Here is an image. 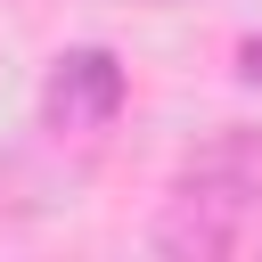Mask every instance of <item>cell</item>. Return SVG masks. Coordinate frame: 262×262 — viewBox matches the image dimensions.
<instances>
[{"label":"cell","instance_id":"cell-1","mask_svg":"<svg viewBox=\"0 0 262 262\" xmlns=\"http://www.w3.org/2000/svg\"><path fill=\"white\" fill-rule=\"evenodd\" d=\"M147 246L180 262H262V131L254 123H221L180 156L147 221Z\"/></svg>","mask_w":262,"mask_h":262},{"label":"cell","instance_id":"cell-2","mask_svg":"<svg viewBox=\"0 0 262 262\" xmlns=\"http://www.w3.org/2000/svg\"><path fill=\"white\" fill-rule=\"evenodd\" d=\"M123 98H131V66L106 41H74V49L49 57V74L33 90V115H41L49 139H98L123 115Z\"/></svg>","mask_w":262,"mask_h":262},{"label":"cell","instance_id":"cell-3","mask_svg":"<svg viewBox=\"0 0 262 262\" xmlns=\"http://www.w3.org/2000/svg\"><path fill=\"white\" fill-rule=\"evenodd\" d=\"M229 74H237L246 90H262V33H246V41H237V66H229Z\"/></svg>","mask_w":262,"mask_h":262},{"label":"cell","instance_id":"cell-4","mask_svg":"<svg viewBox=\"0 0 262 262\" xmlns=\"http://www.w3.org/2000/svg\"><path fill=\"white\" fill-rule=\"evenodd\" d=\"M131 8H180V0H131Z\"/></svg>","mask_w":262,"mask_h":262}]
</instances>
